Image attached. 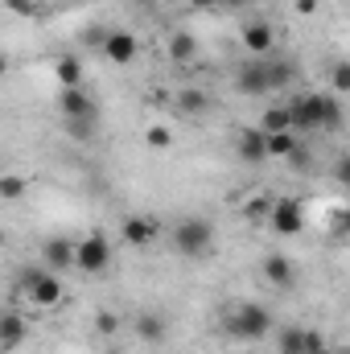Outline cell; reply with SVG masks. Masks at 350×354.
Masks as SVG:
<instances>
[{
    "label": "cell",
    "instance_id": "obj_1",
    "mask_svg": "<svg viewBox=\"0 0 350 354\" xmlns=\"http://www.w3.org/2000/svg\"><path fill=\"white\" fill-rule=\"evenodd\" d=\"M293 111V128H305V132H317V128H342V103L334 95H301L288 103Z\"/></svg>",
    "mask_w": 350,
    "mask_h": 354
},
{
    "label": "cell",
    "instance_id": "obj_2",
    "mask_svg": "<svg viewBox=\"0 0 350 354\" xmlns=\"http://www.w3.org/2000/svg\"><path fill=\"white\" fill-rule=\"evenodd\" d=\"M268 330H272V313H268L264 305H256V301L231 305L227 317H223V334L235 338V342H260Z\"/></svg>",
    "mask_w": 350,
    "mask_h": 354
},
{
    "label": "cell",
    "instance_id": "obj_3",
    "mask_svg": "<svg viewBox=\"0 0 350 354\" xmlns=\"http://www.w3.org/2000/svg\"><path fill=\"white\" fill-rule=\"evenodd\" d=\"M169 243H174L177 256H185V260H202V256L214 252V227H210V218L190 214V218H181V223L174 227Z\"/></svg>",
    "mask_w": 350,
    "mask_h": 354
},
{
    "label": "cell",
    "instance_id": "obj_4",
    "mask_svg": "<svg viewBox=\"0 0 350 354\" xmlns=\"http://www.w3.org/2000/svg\"><path fill=\"white\" fill-rule=\"evenodd\" d=\"M21 292H25V301H29L33 309H54V305L62 301V292H66V288H62V276H58V272L42 268V272L21 288Z\"/></svg>",
    "mask_w": 350,
    "mask_h": 354
},
{
    "label": "cell",
    "instance_id": "obj_5",
    "mask_svg": "<svg viewBox=\"0 0 350 354\" xmlns=\"http://www.w3.org/2000/svg\"><path fill=\"white\" fill-rule=\"evenodd\" d=\"M75 268L87 272V276L107 272V268H111V243H107L103 235H87V239H79V243H75Z\"/></svg>",
    "mask_w": 350,
    "mask_h": 354
},
{
    "label": "cell",
    "instance_id": "obj_6",
    "mask_svg": "<svg viewBox=\"0 0 350 354\" xmlns=\"http://www.w3.org/2000/svg\"><path fill=\"white\" fill-rule=\"evenodd\" d=\"M99 54H103L107 62H116V66H128V62L140 54V41H136L128 29H107V37H103V46H99Z\"/></svg>",
    "mask_w": 350,
    "mask_h": 354
},
{
    "label": "cell",
    "instance_id": "obj_7",
    "mask_svg": "<svg viewBox=\"0 0 350 354\" xmlns=\"http://www.w3.org/2000/svg\"><path fill=\"white\" fill-rule=\"evenodd\" d=\"M157 235H161L157 218H145V214H132V218H124V227H120V239H124L132 252L153 248V243H157Z\"/></svg>",
    "mask_w": 350,
    "mask_h": 354
},
{
    "label": "cell",
    "instance_id": "obj_8",
    "mask_svg": "<svg viewBox=\"0 0 350 354\" xmlns=\"http://www.w3.org/2000/svg\"><path fill=\"white\" fill-rule=\"evenodd\" d=\"M268 223H272V231H280V235H297V231L305 227V210H301L297 198H280V202H272Z\"/></svg>",
    "mask_w": 350,
    "mask_h": 354
},
{
    "label": "cell",
    "instance_id": "obj_9",
    "mask_svg": "<svg viewBox=\"0 0 350 354\" xmlns=\"http://www.w3.org/2000/svg\"><path fill=\"white\" fill-rule=\"evenodd\" d=\"M58 111H62L66 124H75V120H91V124H95V99H91L83 87L62 91V95H58Z\"/></svg>",
    "mask_w": 350,
    "mask_h": 354
},
{
    "label": "cell",
    "instance_id": "obj_10",
    "mask_svg": "<svg viewBox=\"0 0 350 354\" xmlns=\"http://www.w3.org/2000/svg\"><path fill=\"white\" fill-rule=\"evenodd\" d=\"M29 342V322L17 309H0V351H17Z\"/></svg>",
    "mask_w": 350,
    "mask_h": 354
},
{
    "label": "cell",
    "instance_id": "obj_11",
    "mask_svg": "<svg viewBox=\"0 0 350 354\" xmlns=\"http://www.w3.org/2000/svg\"><path fill=\"white\" fill-rule=\"evenodd\" d=\"M132 330H136V338L149 342V346H161V342L169 338V326H165V317H161L157 309H140L136 322H132Z\"/></svg>",
    "mask_w": 350,
    "mask_h": 354
},
{
    "label": "cell",
    "instance_id": "obj_12",
    "mask_svg": "<svg viewBox=\"0 0 350 354\" xmlns=\"http://www.w3.org/2000/svg\"><path fill=\"white\" fill-rule=\"evenodd\" d=\"M42 268H50V272H66V268H75V239H46V248H42Z\"/></svg>",
    "mask_w": 350,
    "mask_h": 354
},
{
    "label": "cell",
    "instance_id": "obj_13",
    "mask_svg": "<svg viewBox=\"0 0 350 354\" xmlns=\"http://www.w3.org/2000/svg\"><path fill=\"white\" fill-rule=\"evenodd\" d=\"M264 280H268L272 288H293V280H297V264H293L284 252H272V256L264 260Z\"/></svg>",
    "mask_w": 350,
    "mask_h": 354
},
{
    "label": "cell",
    "instance_id": "obj_14",
    "mask_svg": "<svg viewBox=\"0 0 350 354\" xmlns=\"http://www.w3.org/2000/svg\"><path fill=\"white\" fill-rule=\"evenodd\" d=\"M243 46L252 50V54H272V46H276V29L268 25V21H248L243 25Z\"/></svg>",
    "mask_w": 350,
    "mask_h": 354
},
{
    "label": "cell",
    "instance_id": "obj_15",
    "mask_svg": "<svg viewBox=\"0 0 350 354\" xmlns=\"http://www.w3.org/2000/svg\"><path fill=\"white\" fill-rule=\"evenodd\" d=\"M235 91H239V95H264V91H268V79H264V62L239 66V71H235Z\"/></svg>",
    "mask_w": 350,
    "mask_h": 354
},
{
    "label": "cell",
    "instance_id": "obj_16",
    "mask_svg": "<svg viewBox=\"0 0 350 354\" xmlns=\"http://www.w3.org/2000/svg\"><path fill=\"white\" fill-rule=\"evenodd\" d=\"M54 79L62 83V91L83 87V62H79V58H71V54H66V58H58V62H54Z\"/></svg>",
    "mask_w": 350,
    "mask_h": 354
},
{
    "label": "cell",
    "instance_id": "obj_17",
    "mask_svg": "<svg viewBox=\"0 0 350 354\" xmlns=\"http://www.w3.org/2000/svg\"><path fill=\"white\" fill-rule=\"evenodd\" d=\"M260 132H293V111H288V103H276V107L264 111Z\"/></svg>",
    "mask_w": 350,
    "mask_h": 354
},
{
    "label": "cell",
    "instance_id": "obj_18",
    "mask_svg": "<svg viewBox=\"0 0 350 354\" xmlns=\"http://www.w3.org/2000/svg\"><path fill=\"white\" fill-rule=\"evenodd\" d=\"M239 157H243V161H264V157H268V153H264V132L260 128L239 132Z\"/></svg>",
    "mask_w": 350,
    "mask_h": 354
},
{
    "label": "cell",
    "instance_id": "obj_19",
    "mask_svg": "<svg viewBox=\"0 0 350 354\" xmlns=\"http://www.w3.org/2000/svg\"><path fill=\"white\" fill-rule=\"evenodd\" d=\"M297 149V136L293 132H264V153L268 157H288Z\"/></svg>",
    "mask_w": 350,
    "mask_h": 354
},
{
    "label": "cell",
    "instance_id": "obj_20",
    "mask_svg": "<svg viewBox=\"0 0 350 354\" xmlns=\"http://www.w3.org/2000/svg\"><path fill=\"white\" fill-rule=\"evenodd\" d=\"M177 107H181L185 115H202V111H210V95H206V91L185 87L181 95H177Z\"/></svg>",
    "mask_w": 350,
    "mask_h": 354
},
{
    "label": "cell",
    "instance_id": "obj_21",
    "mask_svg": "<svg viewBox=\"0 0 350 354\" xmlns=\"http://www.w3.org/2000/svg\"><path fill=\"white\" fill-rule=\"evenodd\" d=\"M25 194H29V177L0 174V198H4V202H17V198H25Z\"/></svg>",
    "mask_w": 350,
    "mask_h": 354
},
{
    "label": "cell",
    "instance_id": "obj_22",
    "mask_svg": "<svg viewBox=\"0 0 350 354\" xmlns=\"http://www.w3.org/2000/svg\"><path fill=\"white\" fill-rule=\"evenodd\" d=\"M194 54H198V41H194L190 33H174V37H169V58H174V62H190Z\"/></svg>",
    "mask_w": 350,
    "mask_h": 354
},
{
    "label": "cell",
    "instance_id": "obj_23",
    "mask_svg": "<svg viewBox=\"0 0 350 354\" xmlns=\"http://www.w3.org/2000/svg\"><path fill=\"white\" fill-rule=\"evenodd\" d=\"M293 66L288 62H264V79H268V91H276V87H284V83H293Z\"/></svg>",
    "mask_w": 350,
    "mask_h": 354
},
{
    "label": "cell",
    "instance_id": "obj_24",
    "mask_svg": "<svg viewBox=\"0 0 350 354\" xmlns=\"http://www.w3.org/2000/svg\"><path fill=\"white\" fill-rule=\"evenodd\" d=\"M280 354H305V330H297V326L280 330Z\"/></svg>",
    "mask_w": 350,
    "mask_h": 354
},
{
    "label": "cell",
    "instance_id": "obj_25",
    "mask_svg": "<svg viewBox=\"0 0 350 354\" xmlns=\"http://www.w3.org/2000/svg\"><path fill=\"white\" fill-rule=\"evenodd\" d=\"M145 140H149L153 149H169V145H174V132H169V128H161V124H153V128L145 132Z\"/></svg>",
    "mask_w": 350,
    "mask_h": 354
},
{
    "label": "cell",
    "instance_id": "obj_26",
    "mask_svg": "<svg viewBox=\"0 0 350 354\" xmlns=\"http://www.w3.org/2000/svg\"><path fill=\"white\" fill-rule=\"evenodd\" d=\"M268 210H272L268 198H248V202H243V214H248V218H268Z\"/></svg>",
    "mask_w": 350,
    "mask_h": 354
},
{
    "label": "cell",
    "instance_id": "obj_27",
    "mask_svg": "<svg viewBox=\"0 0 350 354\" xmlns=\"http://www.w3.org/2000/svg\"><path fill=\"white\" fill-rule=\"evenodd\" d=\"M95 326H99V334H103V338H111V334L120 330V317H116V313H99V317H95Z\"/></svg>",
    "mask_w": 350,
    "mask_h": 354
},
{
    "label": "cell",
    "instance_id": "obj_28",
    "mask_svg": "<svg viewBox=\"0 0 350 354\" xmlns=\"http://www.w3.org/2000/svg\"><path fill=\"white\" fill-rule=\"evenodd\" d=\"M347 87H350V66L338 62V66H334V91H347Z\"/></svg>",
    "mask_w": 350,
    "mask_h": 354
},
{
    "label": "cell",
    "instance_id": "obj_29",
    "mask_svg": "<svg viewBox=\"0 0 350 354\" xmlns=\"http://www.w3.org/2000/svg\"><path fill=\"white\" fill-rule=\"evenodd\" d=\"M317 4H322V0H293V8H297L301 17H313V12H317Z\"/></svg>",
    "mask_w": 350,
    "mask_h": 354
},
{
    "label": "cell",
    "instance_id": "obj_30",
    "mask_svg": "<svg viewBox=\"0 0 350 354\" xmlns=\"http://www.w3.org/2000/svg\"><path fill=\"white\" fill-rule=\"evenodd\" d=\"M190 8H198V12H206V8H219V4H227V0H185Z\"/></svg>",
    "mask_w": 350,
    "mask_h": 354
},
{
    "label": "cell",
    "instance_id": "obj_31",
    "mask_svg": "<svg viewBox=\"0 0 350 354\" xmlns=\"http://www.w3.org/2000/svg\"><path fill=\"white\" fill-rule=\"evenodd\" d=\"M4 75H8V58L0 54V79H4Z\"/></svg>",
    "mask_w": 350,
    "mask_h": 354
},
{
    "label": "cell",
    "instance_id": "obj_32",
    "mask_svg": "<svg viewBox=\"0 0 350 354\" xmlns=\"http://www.w3.org/2000/svg\"><path fill=\"white\" fill-rule=\"evenodd\" d=\"M0 243H4V231H0Z\"/></svg>",
    "mask_w": 350,
    "mask_h": 354
},
{
    "label": "cell",
    "instance_id": "obj_33",
    "mask_svg": "<svg viewBox=\"0 0 350 354\" xmlns=\"http://www.w3.org/2000/svg\"><path fill=\"white\" fill-rule=\"evenodd\" d=\"M107 354H120V351H107Z\"/></svg>",
    "mask_w": 350,
    "mask_h": 354
}]
</instances>
